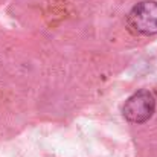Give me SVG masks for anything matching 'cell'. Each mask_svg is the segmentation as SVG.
Masks as SVG:
<instances>
[{"mask_svg":"<svg viewBox=\"0 0 157 157\" xmlns=\"http://www.w3.org/2000/svg\"><path fill=\"white\" fill-rule=\"evenodd\" d=\"M128 29L136 35H154L157 34V2L142 0L131 8L127 15Z\"/></svg>","mask_w":157,"mask_h":157,"instance_id":"obj_1","label":"cell"},{"mask_svg":"<svg viewBox=\"0 0 157 157\" xmlns=\"http://www.w3.org/2000/svg\"><path fill=\"white\" fill-rule=\"evenodd\" d=\"M156 111V96L151 90L142 89L133 93L122 107L124 117L131 124H144L153 117Z\"/></svg>","mask_w":157,"mask_h":157,"instance_id":"obj_2","label":"cell"}]
</instances>
